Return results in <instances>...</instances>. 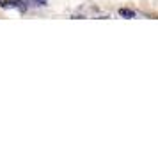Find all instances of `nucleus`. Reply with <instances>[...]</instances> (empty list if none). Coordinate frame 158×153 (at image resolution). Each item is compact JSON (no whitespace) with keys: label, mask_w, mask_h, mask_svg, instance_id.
Instances as JSON below:
<instances>
[{"label":"nucleus","mask_w":158,"mask_h":153,"mask_svg":"<svg viewBox=\"0 0 158 153\" xmlns=\"http://www.w3.org/2000/svg\"><path fill=\"white\" fill-rule=\"evenodd\" d=\"M119 15L124 16V18H133L135 13H133V11H130V9H119Z\"/></svg>","instance_id":"1"},{"label":"nucleus","mask_w":158,"mask_h":153,"mask_svg":"<svg viewBox=\"0 0 158 153\" xmlns=\"http://www.w3.org/2000/svg\"><path fill=\"white\" fill-rule=\"evenodd\" d=\"M27 2H30L32 6H46L48 0H27Z\"/></svg>","instance_id":"2"}]
</instances>
